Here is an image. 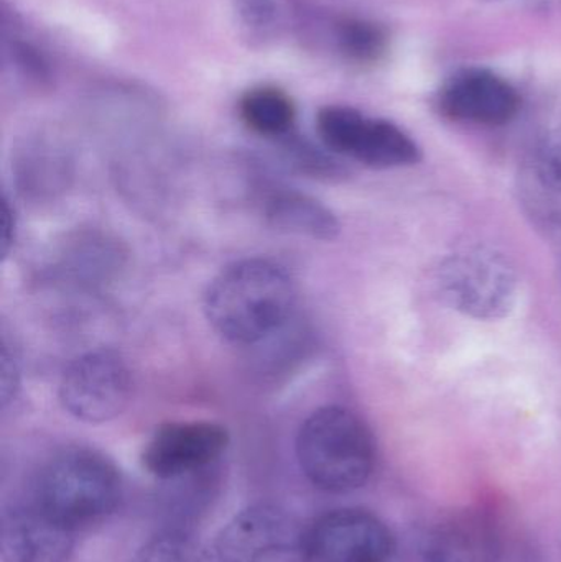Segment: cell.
<instances>
[{
  "mask_svg": "<svg viewBox=\"0 0 561 562\" xmlns=\"http://www.w3.org/2000/svg\"><path fill=\"white\" fill-rule=\"evenodd\" d=\"M295 303V283L283 267L266 259H246L211 280L203 306L207 323L223 339L254 346L289 324Z\"/></svg>",
  "mask_w": 561,
  "mask_h": 562,
  "instance_id": "1",
  "label": "cell"
},
{
  "mask_svg": "<svg viewBox=\"0 0 561 562\" xmlns=\"http://www.w3.org/2000/svg\"><path fill=\"white\" fill-rule=\"evenodd\" d=\"M296 458L319 491L348 494L364 487L374 472L375 446L361 418L343 406H323L303 422Z\"/></svg>",
  "mask_w": 561,
  "mask_h": 562,
  "instance_id": "2",
  "label": "cell"
},
{
  "mask_svg": "<svg viewBox=\"0 0 561 562\" xmlns=\"http://www.w3.org/2000/svg\"><path fill=\"white\" fill-rule=\"evenodd\" d=\"M33 501L72 531L92 527L117 510L122 479L111 459L88 448H69L45 462Z\"/></svg>",
  "mask_w": 561,
  "mask_h": 562,
  "instance_id": "3",
  "label": "cell"
},
{
  "mask_svg": "<svg viewBox=\"0 0 561 562\" xmlns=\"http://www.w3.org/2000/svg\"><path fill=\"white\" fill-rule=\"evenodd\" d=\"M316 128L329 151L366 167L401 168L420 160V148L401 127L346 105L323 108Z\"/></svg>",
  "mask_w": 561,
  "mask_h": 562,
  "instance_id": "4",
  "label": "cell"
},
{
  "mask_svg": "<svg viewBox=\"0 0 561 562\" xmlns=\"http://www.w3.org/2000/svg\"><path fill=\"white\" fill-rule=\"evenodd\" d=\"M131 369L114 350H91L69 363L59 383L63 408L82 423L101 425L125 412L132 400Z\"/></svg>",
  "mask_w": 561,
  "mask_h": 562,
  "instance_id": "5",
  "label": "cell"
},
{
  "mask_svg": "<svg viewBox=\"0 0 561 562\" xmlns=\"http://www.w3.org/2000/svg\"><path fill=\"white\" fill-rule=\"evenodd\" d=\"M216 554L221 562H308L306 530L276 505H254L221 531Z\"/></svg>",
  "mask_w": 561,
  "mask_h": 562,
  "instance_id": "6",
  "label": "cell"
},
{
  "mask_svg": "<svg viewBox=\"0 0 561 562\" xmlns=\"http://www.w3.org/2000/svg\"><path fill=\"white\" fill-rule=\"evenodd\" d=\"M441 288L453 306L474 317L503 316L516 296V276L504 257L470 250L441 269Z\"/></svg>",
  "mask_w": 561,
  "mask_h": 562,
  "instance_id": "7",
  "label": "cell"
},
{
  "mask_svg": "<svg viewBox=\"0 0 561 562\" xmlns=\"http://www.w3.org/2000/svg\"><path fill=\"white\" fill-rule=\"evenodd\" d=\"M394 550L388 525L358 508L328 512L306 530L308 562H389Z\"/></svg>",
  "mask_w": 561,
  "mask_h": 562,
  "instance_id": "8",
  "label": "cell"
},
{
  "mask_svg": "<svg viewBox=\"0 0 561 562\" xmlns=\"http://www.w3.org/2000/svg\"><path fill=\"white\" fill-rule=\"evenodd\" d=\"M229 445V432L213 422L168 423L145 445L142 462L154 477L170 481L203 471Z\"/></svg>",
  "mask_w": 561,
  "mask_h": 562,
  "instance_id": "9",
  "label": "cell"
},
{
  "mask_svg": "<svg viewBox=\"0 0 561 562\" xmlns=\"http://www.w3.org/2000/svg\"><path fill=\"white\" fill-rule=\"evenodd\" d=\"M75 535L30 498L3 512L0 554L3 562H69Z\"/></svg>",
  "mask_w": 561,
  "mask_h": 562,
  "instance_id": "10",
  "label": "cell"
},
{
  "mask_svg": "<svg viewBox=\"0 0 561 562\" xmlns=\"http://www.w3.org/2000/svg\"><path fill=\"white\" fill-rule=\"evenodd\" d=\"M440 108L453 121L478 125H503L519 112L516 89L486 69H470L455 76L441 92Z\"/></svg>",
  "mask_w": 561,
  "mask_h": 562,
  "instance_id": "11",
  "label": "cell"
},
{
  "mask_svg": "<svg viewBox=\"0 0 561 562\" xmlns=\"http://www.w3.org/2000/svg\"><path fill=\"white\" fill-rule=\"evenodd\" d=\"M501 554L497 525L480 510L457 512L425 538V562H500Z\"/></svg>",
  "mask_w": 561,
  "mask_h": 562,
  "instance_id": "12",
  "label": "cell"
},
{
  "mask_svg": "<svg viewBox=\"0 0 561 562\" xmlns=\"http://www.w3.org/2000/svg\"><path fill=\"white\" fill-rule=\"evenodd\" d=\"M263 214L276 229L316 240H333L339 233L335 214L308 194L292 188H272L263 198Z\"/></svg>",
  "mask_w": 561,
  "mask_h": 562,
  "instance_id": "13",
  "label": "cell"
},
{
  "mask_svg": "<svg viewBox=\"0 0 561 562\" xmlns=\"http://www.w3.org/2000/svg\"><path fill=\"white\" fill-rule=\"evenodd\" d=\"M526 190L534 211L561 227V138L534 151L526 170Z\"/></svg>",
  "mask_w": 561,
  "mask_h": 562,
  "instance_id": "14",
  "label": "cell"
},
{
  "mask_svg": "<svg viewBox=\"0 0 561 562\" xmlns=\"http://www.w3.org/2000/svg\"><path fill=\"white\" fill-rule=\"evenodd\" d=\"M240 119L262 137H283L295 124V105L282 89L259 86L249 89L240 99Z\"/></svg>",
  "mask_w": 561,
  "mask_h": 562,
  "instance_id": "15",
  "label": "cell"
},
{
  "mask_svg": "<svg viewBox=\"0 0 561 562\" xmlns=\"http://www.w3.org/2000/svg\"><path fill=\"white\" fill-rule=\"evenodd\" d=\"M336 38L343 55L361 65L378 61L388 46V35L381 26L359 19L339 23Z\"/></svg>",
  "mask_w": 561,
  "mask_h": 562,
  "instance_id": "16",
  "label": "cell"
},
{
  "mask_svg": "<svg viewBox=\"0 0 561 562\" xmlns=\"http://www.w3.org/2000/svg\"><path fill=\"white\" fill-rule=\"evenodd\" d=\"M134 562H221L200 541L184 533L158 535L135 554Z\"/></svg>",
  "mask_w": 561,
  "mask_h": 562,
  "instance_id": "17",
  "label": "cell"
},
{
  "mask_svg": "<svg viewBox=\"0 0 561 562\" xmlns=\"http://www.w3.org/2000/svg\"><path fill=\"white\" fill-rule=\"evenodd\" d=\"M234 9L244 25L254 30H263L276 22V0H233Z\"/></svg>",
  "mask_w": 561,
  "mask_h": 562,
  "instance_id": "18",
  "label": "cell"
},
{
  "mask_svg": "<svg viewBox=\"0 0 561 562\" xmlns=\"http://www.w3.org/2000/svg\"><path fill=\"white\" fill-rule=\"evenodd\" d=\"M2 403L3 406L15 396L16 389H19V370H16L15 362L10 357L7 347L2 350Z\"/></svg>",
  "mask_w": 561,
  "mask_h": 562,
  "instance_id": "19",
  "label": "cell"
},
{
  "mask_svg": "<svg viewBox=\"0 0 561 562\" xmlns=\"http://www.w3.org/2000/svg\"><path fill=\"white\" fill-rule=\"evenodd\" d=\"M2 254L3 257L9 256L10 247L13 246L15 240V213L10 207V201L7 196L2 200Z\"/></svg>",
  "mask_w": 561,
  "mask_h": 562,
  "instance_id": "20",
  "label": "cell"
}]
</instances>
